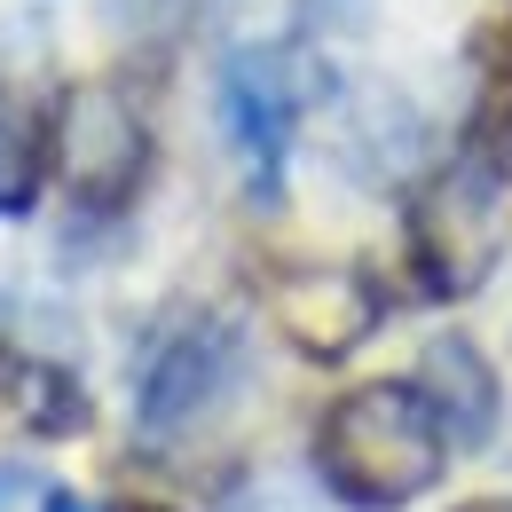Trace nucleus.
<instances>
[{"label": "nucleus", "mask_w": 512, "mask_h": 512, "mask_svg": "<svg viewBox=\"0 0 512 512\" xmlns=\"http://www.w3.org/2000/svg\"><path fill=\"white\" fill-rule=\"evenodd\" d=\"M323 481L363 512H394L410 497H426L442 481V418L426 410L418 386H355L347 402H331L316 434Z\"/></svg>", "instance_id": "obj_1"}, {"label": "nucleus", "mask_w": 512, "mask_h": 512, "mask_svg": "<svg viewBox=\"0 0 512 512\" xmlns=\"http://www.w3.org/2000/svg\"><path fill=\"white\" fill-rule=\"evenodd\" d=\"M410 245H418V276L434 292H473L505 253V166L457 158L449 174H434L410 213Z\"/></svg>", "instance_id": "obj_2"}, {"label": "nucleus", "mask_w": 512, "mask_h": 512, "mask_svg": "<svg viewBox=\"0 0 512 512\" xmlns=\"http://www.w3.org/2000/svg\"><path fill=\"white\" fill-rule=\"evenodd\" d=\"M56 166H64L71 197L87 213H119L142 190V166H150V134L119 87H71L64 127H56Z\"/></svg>", "instance_id": "obj_3"}, {"label": "nucleus", "mask_w": 512, "mask_h": 512, "mask_svg": "<svg viewBox=\"0 0 512 512\" xmlns=\"http://www.w3.org/2000/svg\"><path fill=\"white\" fill-rule=\"evenodd\" d=\"M229 371H237V339H229V323H213V316L174 323V331L142 355V379H134L142 426H150V434H182L197 410L229 386Z\"/></svg>", "instance_id": "obj_4"}, {"label": "nucleus", "mask_w": 512, "mask_h": 512, "mask_svg": "<svg viewBox=\"0 0 512 512\" xmlns=\"http://www.w3.org/2000/svg\"><path fill=\"white\" fill-rule=\"evenodd\" d=\"M292 119H300V71H292V56L284 48H237L229 71H221V127H229V142L268 174L284 158V142H292Z\"/></svg>", "instance_id": "obj_5"}, {"label": "nucleus", "mask_w": 512, "mask_h": 512, "mask_svg": "<svg viewBox=\"0 0 512 512\" xmlns=\"http://www.w3.org/2000/svg\"><path fill=\"white\" fill-rule=\"evenodd\" d=\"M276 323L308 347V355H347L371 323H379V292L347 268H308V276H284L276 292Z\"/></svg>", "instance_id": "obj_6"}, {"label": "nucleus", "mask_w": 512, "mask_h": 512, "mask_svg": "<svg viewBox=\"0 0 512 512\" xmlns=\"http://www.w3.org/2000/svg\"><path fill=\"white\" fill-rule=\"evenodd\" d=\"M418 394H426V410L442 418V434L489 442V426H497V379H489V363H481L473 339H434V347L418 355Z\"/></svg>", "instance_id": "obj_7"}, {"label": "nucleus", "mask_w": 512, "mask_h": 512, "mask_svg": "<svg viewBox=\"0 0 512 512\" xmlns=\"http://www.w3.org/2000/svg\"><path fill=\"white\" fill-rule=\"evenodd\" d=\"M40 197V119L16 87H0V213H24Z\"/></svg>", "instance_id": "obj_8"}, {"label": "nucleus", "mask_w": 512, "mask_h": 512, "mask_svg": "<svg viewBox=\"0 0 512 512\" xmlns=\"http://www.w3.org/2000/svg\"><path fill=\"white\" fill-rule=\"evenodd\" d=\"M0 512H56V489L24 465H0Z\"/></svg>", "instance_id": "obj_9"}, {"label": "nucleus", "mask_w": 512, "mask_h": 512, "mask_svg": "<svg viewBox=\"0 0 512 512\" xmlns=\"http://www.w3.org/2000/svg\"><path fill=\"white\" fill-rule=\"evenodd\" d=\"M56 512H95V505H79V497H56Z\"/></svg>", "instance_id": "obj_10"}, {"label": "nucleus", "mask_w": 512, "mask_h": 512, "mask_svg": "<svg viewBox=\"0 0 512 512\" xmlns=\"http://www.w3.org/2000/svg\"><path fill=\"white\" fill-rule=\"evenodd\" d=\"M465 512H512V505H497V497H489V505H465Z\"/></svg>", "instance_id": "obj_11"}, {"label": "nucleus", "mask_w": 512, "mask_h": 512, "mask_svg": "<svg viewBox=\"0 0 512 512\" xmlns=\"http://www.w3.org/2000/svg\"><path fill=\"white\" fill-rule=\"evenodd\" d=\"M127 512H166V505H127Z\"/></svg>", "instance_id": "obj_12"}]
</instances>
